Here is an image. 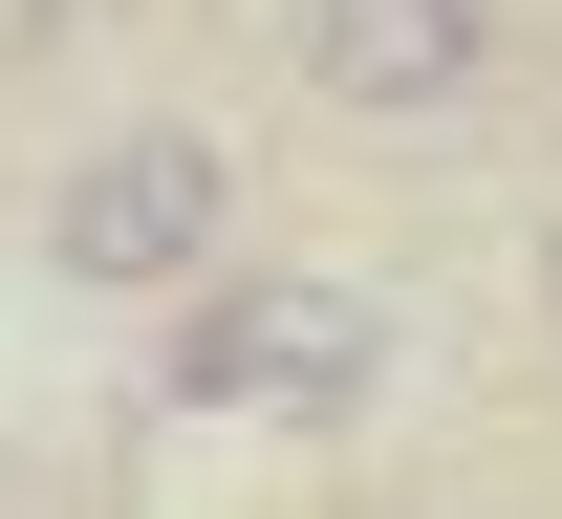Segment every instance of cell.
I'll return each instance as SVG.
<instances>
[{
    "label": "cell",
    "instance_id": "1",
    "mask_svg": "<svg viewBox=\"0 0 562 519\" xmlns=\"http://www.w3.org/2000/svg\"><path fill=\"white\" fill-rule=\"evenodd\" d=\"M368 369H390L368 282H216L173 325V411H368Z\"/></svg>",
    "mask_w": 562,
    "mask_h": 519
},
{
    "label": "cell",
    "instance_id": "5",
    "mask_svg": "<svg viewBox=\"0 0 562 519\" xmlns=\"http://www.w3.org/2000/svg\"><path fill=\"white\" fill-rule=\"evenodd\" d=\"M541 325H562V217H541Z\"/></svg>",
    "mask_w": 562,
    "mask_h": 519
},
{
    "label": "cell",
    "instance_id": "2",
    "mask_svg": "<svg viewBox=\"0 0 562 519\" xmlns=\"http://www.w3.org/2000/svg\"><path fill=\"white\" fill-rule=\"evenodd\" d=\"M216 217H238L216 131H109V151H66V195H44V260L131 303V282H195V260H216Z\"/></svg>",
    "mask_w": 562,
    "mask_h": 519
},
{
    "label": "cell",
    "instance_id": "4",
    "mask_svg": "<svg viewBox=\"0 0 562 519\" xmlns=\"http://www.w3.org/2000/svg\"><path fill=\"white\" fill-rule=\"evenodd\" d=\"M87 22H109V0H0V44H87Z\"/></svg>",
    "mask_w": 562,
    "mask_h": 519
},
{
    "label": "cell",
    "instance_id": "3",
    "mask_svg": "<svg viewBox=\"0 0 562 519\" xmlns=\"http://www.w3.org/2000/svg\"><path fill=\"white\" fill-rule=\"evenodd\" d=\"M281 44H303L325 109H390V131H412V109H476L497 87V0H303Z\"/></svg>",
    "mask_w": 562,
    "mask_h": 519
}]
</instances>
